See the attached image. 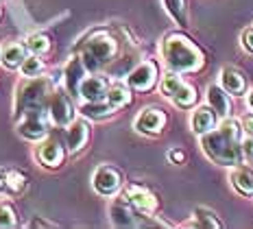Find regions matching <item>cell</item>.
I'll return each mask as SVG.
<instances>
[{"label":"cell","mask_w":253,"mask_h":229,"mask_svg":"<svg viewBox=\"0 0 253 229\" xmlns=\"http://www.w3.org/2000/svg\"><path fill=\"white\" fill-rule=\"evenodd\" d=\"M240 133L242 127L238 122L231 120L229 116L223 118L218 129L201 136V146L205 155L214 164H220V166H238L242 157H245L240 148Z\"/></svg>","instance_id":"1"},{"label":"cell","mask_w":253,"mask_h":229,"mask_svg":"<svg viewBox=\"0 0 253 229\" xmlns=\"http://www.w3.org/2000/svg\"><path fill=\"white\" fill-rule=\"evenodd\" d=\"M162 57H164L166 66L175 72L188 74L199 72L205 66L203 50L183 33H170L162 42Z\"/></svg>","instance_id":"2"},{"label":"cell","mask_w":253,"mask_h":229,"mask_svg":"<svg viewBox=\"0 0 253 229\" xmlns=\"http://www.w3.org/2000/svg\"><path fill=\"white\" fill-rule=\"evenodd\" d=\"M55 90L52 79L48 77H31L15 88V116H24L29 111L48 109L50 94Z\"/></svg>","instance_id":"3"},{"label":"cell","mask_w":253,"mask_h":229,"mask_svg":"<svg viewBox=\"0 0 253 229\" xmlns=\"http://www.w3.org/2000/svg\"><path fill=\"white\" fill-rule=\"evenodd\" d=\"M81 59L85 63L87 72H98L103 66L116 59L118 55V40L107 31H94L81 46Z\"/></svg>","instance_id":"4"},{"label":"cell","mask_w":253,"mask_h":229,"mask_svg":"<svg viewBox=\"0 0 253 229\" xmlns=\"http://www.w3.org/2000/svg\"><path fill=\"white\" fill-rule=\"evenodd\" d=\"M77 116V107L72 103V94L66 88H55L48 100V118L55 127L66 129Z\"/></svg>","instance_id":"5"},{"label":"cell","mask_w":253,"mask_h":229,"mask_svg":"<svg viewBox=\"0 0 253 229\" xmlns=\"http://www.w3.org/2000/svg\"><path fill=\"white\" fill-rule=\"evenodd\" d=\"M48 125H52L48 118V109L44 111H29V114L20 116L18 122V133L24 140L31 142H42L48 136Z\"/></svg>","instance_id":"6"},{"label":"cell","mask_w":253,"mask_h":229,"mask_svg":"<svg viewBox=\"0 0 253 229\" xmlns=\"http://www.w3.org/2000/svg\"><path fill=\"white\" fill-rule=\"evenodd\" d=\"M123 183H125L123 173H120L116 166H112V164H101L92 175L94 190L103 196H114L120 188H123Z\"/></svg>","instance_id":"7"},{"label":"cell","mask_w":253,"mask_h":229,"mask_svg":"<svg viewBox=\"0 0 253 229\" xmlns=\"http://www.w3.org/2000/svg\"><path fill=\"white\" fill-rule=\"evenodd\" d=\"M109 216H112V223L116 227H144V225H162V223H155V221H146L144 216H140V212L135 210L129 201H125L120 196V201L109 207Z\"/></svg>","instance_id":"8"},{"label":"cell","mask_w":253,"mask_h":229,"mask_svg":"<svg viewBox=\"0 0 253 229\" xmlns=\"http://www.w3.org/2000/svg\"><path fill=\"white\" fill-rule=\"evenodd\" d=\"M166 114L160 107H144L135 116L133 120V129L144 136H160L166 127Z\"/></svg>","instance_id":"9"},{"label":"cell","mask_w":253,"mask_h":229,"mask_svg":"<svg viewBox=\"0 0 253 229\" xmlns=\"http://www.w3.org/2000/svg\"><path fill=\"white\" fill-rule=\"evenodd\" d=\"M123 199L129 201V203L133 205L140 214L149 216V214H153V212L157 210V196L153 194L146 185H140V183L126 185L125 192H123Z\"/></svg>","instance_id":"10"},{"label":"cell","mask_w":253,"mask_h":229,"mask_svg":"<svg viewBox=\"0 0 253 229\" xmlns=\"http://www.w3.org/2000/svg\"><path fill=\"white\" fill-rule=\"evenodd\" d=\"M66 148L68 146H63L57 137H48V136H46L44 140H42L40 148H38L40 164H42V166H46V168H59V166H63L66 155H68Z\"/></svg>","instance_id":"11"},{"label":"cell","mask_w":253,"mask_h":229,"mask_svg":"<svg viewBox=\"0 0 253 229\" xmlns=\"http://www.w3.org/2000/svg\"><path fill=\"white\" fill-rule=\"evenodd\" d=\"M126 83L131 85V90L138 92H149L153 90V85L157 83V66L155 61H142L126 77Z\"/></svg>","instance_id":"12"},{"label":"cell","mask_w":253,"mask_h":229,"mask_svg":"<svg viewBox=\"0 0 253 229\" xmlns=\"http://www.w3.org/2000/svg\"><path fill=\"white\" fill-rule=\"evenodd\" d=\"M29 185V175L20 168H0V196H18Z\"/></svg>","instance_id":"13"},{"label":"cell","mask_w":253,"mask_h":229,"mask_svg":"<svg viewBox=\"0 0 253 229\" xmlns=\"http://www.w3.org/2000/svg\"><path fill=\"white\" fill-rule=\"evenodd\" d=\"M85 77H87V68H85V63H83L81 55H72L66 63V68H63V88H66L72 96H79V88H81Z\"/></svg>","instance_id":"14"},{"label":"cell","mask_w":253,"mask_h":229,"mask_svg":"<svg viewBox=\"0 0 253 229\" xmlns=\"http://www.w3.org/2000/svg\"><path fill=\"white\" fill-rule=\"evenodd\" d=\"M89 140V125L85 118H75L66 127V146L70 153L83 151Z\"/></svg>","instance_id":"15"},{"label":"cell","mask_w":253,"mask_h":229,"mask_svg":"<svg viewBox=\"0 0 253 229\" xmlns=\"http://www.w3.org/2000/svg\"><path fill=\"white\" fill-rule=\"evenodd\" d=\"M107 92H109L107 79L94 72L83 79L81 88H79V96L83 100H107Z\"/></svg>","instance_id":"16"},{"label":"cell","mask_w":253,"mask_h":229,"mask_svg":"<svg viewBox=\"0 0 253 229\" xmlns=\"http://www.w3.org/2000/svg\"><path fill=\"white\" fill-rule=\"evenodd\" d=\"M29 57V46L26 42H7V44L0 48V63L9 70L22 66V61Z\"/></svg>","instance_id":"17"},{"label":"cell","mask_w":253,"mask_h":229,"mask_svg":"<svg viewBox=\"0 0 253 229\" xmlns=\"http://www.w3.org/2000/svg\"><path fill=\"white\" fill-rule=\"evenodd\" d=\"M216 122H218V114L212 107H197L190 116V127L197 136L210 133L216 129Z\"/></svg>","instance_id":"18"},{"label":"cell","mask_w":253,"mask_h":229,"mask_svg":"<svg viewBox=\"0 0 253 229\" xmlns=\"http://www.w3.org/2000/svg\"><path fill=\"white\" fill-rule=\"evenodd\" d=\"M229 96L231 94L223 85H210L208 88V105L218 114V118H227L231 114V98Z\"/></svg>","instance_id":"19"},{"label":"cell","mask_w":253,"mask_h":229,"mask_svg":"<svg viewBox=\"0 0 253 229\" xmlns=\"http://www.w3.org/2000/svg\"><path fill=\"white\" fill-rule=\"evenodd\" d=\"M220 85L231 94V96H242L247 92V79L245 74L236 68H223L220 70Z\"/></svg>","instance_id":"20"},{"label":"cell","mask_w":253,"mask_h":229,"mask_svg":"<svg viewBox=\"0 0 253 229\" xmlns=\"http://www.w3.org/2000/svg\"><path fill=\"white\" fill-rule=\"evenodd\" d=\"M79 111L89 120H105V118H109V116H114L116 107L109 100H85V103L79 107Z\"/></svg>","instance_id":"21"},{"label":"cell","mask_w":253,"mask_h":229,"mask_svg":"<svg viewBox=\"0 0 253 229\" xmlns=\"http://www.w3.org/2000/svg\"><path fill=\"white\" fill-rule=\"evenodd\" d=\"M229 179H231V185L242 196H253V168L234 166V173H231Z\"/></svg>","instance_id":"22"},{"label":"cell","mask_w":253,"mask_h":229,"mask_svg":"<svg viewBox=\"0 0 253 229\" xmlns=\"http://www.w3.org/2000/svg\"><path fill=\"white\" fill-rule=\"evenodd\" d=\"M107 100L114 105L116 109H123L129 107L131 100H133V94H131V85L129 83H112L109 85V92H107Z\"/></svg>","instance_id":"23"},{"label":"cell","mask_w":253,"mask_h":229,"mask_svg":"<svg viewBox=\"0 0 253 229\" xmlns=\"http://www.w3.org/2000/svg\"><path fill=\"white\" fill-rule=\"evenodd\" d=\"M26 46H29V52L44 57L46 52H50L52 42H50V35L48 33H33V35L26 37Z\"/></svg>","instance_id":"24"},{"label":"cell","mask_w":253,"mask_h":229,"mask_svg":"<svg viewBox=\"0 0 253 229\" xmlns=\"http://www.w3.org/2000/svg\"><path fill=\"white\" fill-rule=\"evenodd\" d=\"M192 216H194V225L197 227H205V229H220L223 227V223L218 221V216H216L212 210H208V207H197Z\"/></svg>","instance_id":"25"},{"label":"cell","mask_w":253,"mask_h":229,"mask_svg":"<svg viewBox=\"0 0 253 229\" xmlns=\"http://www.w3.org/2000/svg\"><path fill=\"white\" fill-rule=\"evenodd\" d=\"M164 7L168 15L179 24V26H186L188 24V7H186V0H164Z\"/></svg>","instance_id":"26"},{"label":"cell","mask_w":253,"mask_h":229,"mask_svg":"<svg viewBox=\"0 0 253 229\" xmlns=\"http://www.w3.org/2000/svg\"><path fill=\"white\" fill-rule=\"evenodd\" d=\"M170 100L177 105V107H181V109L194 107V103H197V90H194L190 83H183L181 88L177 90V94H175V96H172Z\"/></svg>","instance_id":"27"},{"label":"cell","mask_w":253,"mask_h":229,"mask_svg":"<svg viewBox=\"0 0 253 229\" xmlns=\"http://www.w3.org/2000/svg\"><path fill=\"white\" fill-rule=\"evenodd\" d=\"M183 83H186V81L181 79V72H175V70L166 72L164 79H162V94L168 96V98H172L177 94V90L181 88Z\"/></svg>","instance_id":"28"},{"label":"cell","mask_w":253,"mask_h":229,"mask_svg":"<svg viewBox=\"0 0 253 229\" xmlns=\"http://www.w3.org/2000/svg\"><path fill=\"white\" fill-rule=\"evenodd\" d=\"M20 72H22V77H26V79L40 77V74L44 72V61H42V57L31 52V55L22 61V66H20Z\"/></svg>","instance_id":"29"},{"label":"cell","mask_w":253,"mask_h":229,"mask_svg":"<svg viewBox=\"0 0 253 229\" xmlns=\"http://www.w3.org/2000/svg\"><path fill=\"white\" fill-rule=\"evenodd\" d=\"M18 225V216H15V210L11 207V203H4L0 201V227L9 229Z\"/></svg>","instance_id":"30"},{"label":"cell","mask_w":253,"mask_h":229,"mask_svg":"<svg viewBox=\"0 0 253 229\" xmlns=\"http://www.w3.org/2000/svg\"><path fill=\"white\" fill-rule=\"evenodd\" d=\"M240 148H242V155L253 162V136H245V137H242V140H240Z\"/></svg>","instance_id":"31"},{"label":"cell","mask_w":253,"mask_h":229,"mask_svg":"<svg viewBox=\"0 0 253 229\" xmlns=\"http://www.w3.org/2000/svg\"><path fill=\"white\" fill-rule=\"evenodd\" d=\"M240 42H242V46H245L247 50L253 52V26H249V29H245V31H242Z\"/></svg>","instance_id":"32"},{"label":"cell","mask_w":253,"mask_h":229,"mask_svg":"<svg viewBox=\"0 0 253 229\" xmlns=\"http://www.w3.org/2000/svg\"><path fill=\"white\" fill-rule=\"evenodd\" d=\"M168 159H170L172 164H183L186 162V153H183L181 148H170V151H168Z\"/></svg>","instance_id":"33"},{"label":"cell","mask_w":253,"mask_h":229,"mask_svg":"<svg viewBox=\"0 0 253 229\" xmlns=\"http://www.w3.org/2000/svg\"><path fill=\"white\" fill-rule=\"evenodd\" d=\"M29 227H57V223H52V221H46V218H42V216H35V218H31V223H29Z\"/></svg>","instance_id":"34"},{"label":"cell","mask_w":253,"mask_h":229,"mask_svg":"<svg viewBox=\"0 0 253 229\" xmlns=\"http://www.w3.org/2000/svg\"><path fill=\"white\" fill-rule=\"evenodd\" d=\"M242 131H245L247 136H253V116H245V118H242Z\"/></svg>","instance_id":"35"},{"label":"cell","mask_w":253,"mask_h":229,"mask_svg":"<svg viewBox=\"0 0 253 229\" xmlns=\"http://www.w3.org/2000/svg\"><path fill=\"white\" fill-rule=\"evenodd\" d=\"M249 107H253V92L249 94Z\"/></svg>","instance_id":"36"},{"label":"cell","mask_w":253,"mask_h":229,"mask_svg":"<svg viewBox=\"0 0 253 229\" xmlns=\"http://www.w3.org/2000/svg\"><path fill=\"white\" fill-rule=\"evenodd\" d=\"M0 18H2V9H0Z\"/></svg>","instance_id":"37"}]
</instances>
